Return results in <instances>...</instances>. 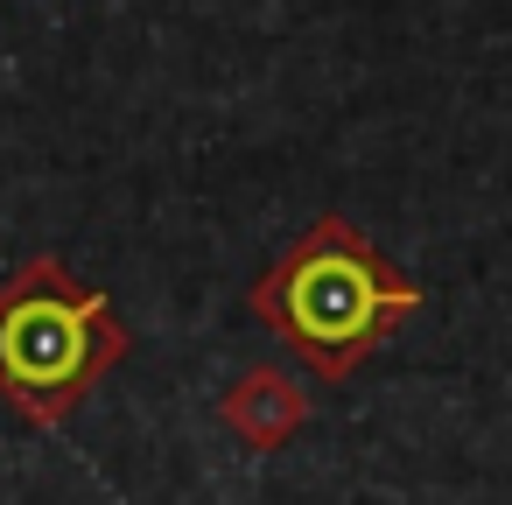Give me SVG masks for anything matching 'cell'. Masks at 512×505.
<instances>
[{"label":"cell","instance_id":"cell-1","mask_svg":"<svg viewBox=\"0 0 512 505\" xmlns=\"http://www.w3.org/2000/svg\"><path fill=\"white\" fill-rule=\"evenodd\" d=\"M421 302V281H407L344 211L302 225V239H288L281 260L246 288V309L316 379H351Z\"/></svg>","mask_w":512,"mask_h":505},{"label":"cell","instance_id":"cell-2","mask_svg":"<svg viewBox=\"0 0 512 505\" xmlns=\"http://www.w3.org/2000/svg\"><path fill=\"white\" fill-rule=\"evenodd\" d=\"M127 358V330L99 288H78L64 260H29L0 288V393L29 421H71L78 400Z\"/></svg>","mask_w":512,"mask_h":505},{"label":"cell","instance_id":"cell-3","mask_svg":"<svg viewBox=\"0 0 512 505\" xmlns=\"http://www.w3.org/2000/svg\"><path fill=\"white\" fill-rule=\"evenodd\" d=\"M309 414H316V400H309V386L288 372V365H246L232 386H225V400H218V421L246 442V449H281V442H295L302 428H309Z\"/></svg>","mask_w":512,"mask_h":505}]
</instances>
